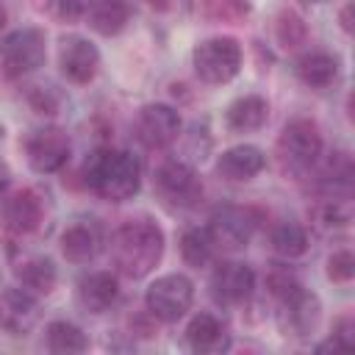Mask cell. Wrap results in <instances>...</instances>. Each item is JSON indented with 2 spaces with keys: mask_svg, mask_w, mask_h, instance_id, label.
<instances>
[{
  "mask_svg": "<svg viewBox=\"0 0 355 355\" xmlns=\"http://www.w3.org/2000/svg\"><path fill=\"white\" fill-rule=\"evenodd\" d=\"M164 244L166 239L158 222L147 216L128 219L111 236V261L119 275L139 280V277H147L158 266L164 255Z\"/></svg>",
  "mask_w": 355,
  "mask_h": 355,
  "instance_id": "cell-1",
  "label": "cell"
},
{
  "mask_svg": "<svg viewBox=\"0 0 355 355\" xmlns=\"http://www.w3.org/2000/svg\"><path fill=\"white\" fill-rule=\"evenodd\" d=\"M86 183L97 197L125 202L141 189V164L128 150H100L86 164Z\"/></svg>",
  "mask_w": 355,
  "mask_h": 355,
  "instance_id": "cell-2",
  "label": "cell"
},
{
  "mask_svg": "<svg viewBox=\"0 0 355 355\" xmlns=\"http://www.w3.org/2000/svg\"><path fill=\"white\" fill-rule=\"evenodd\" d=\"M241 61H244V53L233 36H211L194 44L191 50V67L197 78L211 86L230 83L239 75Z\"/></svg>",
  "mask_w": 355,
  "mask_h": 355,
  "instance_id": "cell-3",
  "label": "cell"
},
{
  "mask_svg": "<svg viewBox=\"0 0 355 355\" xmlns=\"http://www.w3.org/2000/svg\"><path fill=\"white\" fill-rule=\"evenodd\" d=\"M47 61V36L42 28H17L0 39V69L8 78L36 72Z\"/></svg>",
  "mask_w": 355,
  "mask_h": 355,
  "instance_id": "cell-4",
  "label": "cell"
},
{
  "mask_svg": "<svg viewBox=\"0 0 355 355\" xmlns=\"http://www.w3.org/2000/svg\"><path fill=\"white\" fill-rule=\"evenodd\" d=\"M191 302H194V283L180 272L155 277L144 291V308L164 324L183 319Z\"/></svg>",
  "mask_w": 355,
  "mask_h": 355,
  "instance_id": "cell-5",
  "label": "cell"
},
{
  "mask_svg": "<svg viewBox=\"0 0 355 355\" xmlns=\"http://www.w3.org/2000/svg\"><path fill=\"white\" fill-rule=\"evenodd\" d=\"M277 155L286 169L291 172H308L319 155H322V133L316 122L311 119H291L280 139H277Z\"/></svg>",
  "mask_w": 355,
  "mask_h": 355,
  "instance_id": "cell-6",
  "label": "cell"
},
{
  "mask_svg": "<svg viewBox=\"0 0 355 355\" xmlns=\"http://www.w3.org/2000/svg\"><path fill=\"white\" fill-rule=\"evenodd\" d=\"M255 211L252 208H241V205H222L211 214L205 230L214 241V250H225V252H239L250 244L252 233H255Z\"/></svg>",
  "mask_w": 355,
  "mask_h": 355,
  "instance_id": "cell-7",
  "label": "cell"
},
{
  "mask_svg": "<svg viewBox=\"0 0 355 355\" xmlns=\"http://www.w3.org/2000/svg\"><path fill=\"white\" fill-rule=\"evenodd\" d=\"M155 191L172 208H191L202 197V183L189 161L169 158L155 169Z\"/></svg>",
  "mask_w": 355,
  "mask_h": 355,
  "instance_id": "cell-8",
  "label": "cell"
},
{
  "mask_svg": "<svg viewBox=\"0 0 355 355\" xmlns=\"http://www.w3.org/2000/svg\"><path fill=\"white\" fill-rule=\"evenodd\" d=\"M69 153H72L69 136H67V130H61L55 125L39 128L25 139V158H28L31 169L39 175L61 172L69 161Z\"/></svg>",
  "mask_w": 355,
  "mask_h": 355,
  "instance_id": "cell-9",
  "label": "cell"
},
{
  "mask_svg": "<svg viewBox=\"0 0 355 355\" xmlns=\"http://www.w3.org/2000/svg\"><path fill=\"white\" fill-rule=\"evenodd\" d=\"M277 305H280L277 322H280V330L286 336L308 338V336L316 333V327L322 322V302H319V297L313 291H308L305 286H300L297 291H291Z\"/></svg>",
  "mask_w": 355,
  "mask_h": 355,
  "instance_id": "cell-10",
  "label": "cell"
},
{
  "mask_svg": "<svg viewBox=\"0 0 355 355\" xmlns=\"http://www.w3.org/2000/svg\"><path fill=\"white\" fill-rule=\"evenodd\" d=\"M211 297L219 305H239L255 291V269L244 261H219L211 272Z\"/></svg>",
  "mask_w": 355,
  "mask_h": 355,
  "instance_id": "cell-11",
  "label": "cell"
},
{
  "mask_svg": "<svg viewBox=\"0 0 355 355\" xmlns=\"http://www.w3.org/2000/svg\"><path fill=\"white\" fill-rule=\"evenodd\" d=\"M180 114L166 103H147L136 116V136L144 147L161 150L180 136Z\"/></svg>",
  "mask_w": 355,
  "mask_h": 355,
  "instance_id": "cell-12",
  "label": "cell"
},
{
  "mask_svg": "<svg viewBox=\"0 0 355 355\" xmlns=\"http://www.w3.org/2000/svg\"><path fill=\"white\" fill-rule=\"evenodd\" d=\"M58 67H61V75L69 83L83 86V83L94 80V75L100 69V50L86 36L69 33L58 44Z\"/></svg>",
  "mask_w": 355,
  "mask_h": 355,
  "instance_id": "cell-13",
  "label": "cell"
},
{
  "mask_svg": "<svg viewBox=\"0 0 355 355\" xmlns=\"http://www.w3.org/2000/svg\"><path fill=\"white\" fill-rule=\"evenodd\" d=\"M39 322V302L36 294L25 291L22 286H11L0 294V330L19 338L28 336Z\"/></svg>",
  "mask_w": 355,
  "mask_h": 355,
  "instance_id": "cell-14",
  "label": "cell"
},
{
  "mask_svg": "<svg viewBox=\"0 0 355 355\" xmlns=\"http://www.w3.org/2000/svg\"><path fill=\"white\" fill-rule=\"evenodd\" d=\"M42 214H44L42 197L33 189H19V191L8 194L0 205V219H3L6 230L17 233V236L33 233L42 225Z\"/></svg>",
  "mask_w": 355,
  "mask_h": 355,
  "instance_id": "cell-15",
  "label": "cell"
},
{
  "mask_svg": "<svg viewBox=\"0 0 355 355\" xmlns=\"http://www.w3.org/2000/svg\"><path fill=\"white\" fill-rule=\"evenodd\" d=\"M266 166V153L255 144H236L227 147L216 158V175L230 183H247L255 175H261Z\"/></svg>",
  "mask_w": 355,
  "mask_h": 355,
  "instance_id": "cell-16",
  "label": "cell"
},
{
  "mask_svg": "<svg viewBox=\"0 0 355 355\" xmlns=\"http://www.w3.org/2000/svg\"><path fill=\"white\" fill-rule=\"evenodd\" d=\"M75 297L86 313H105L119 300V277L114 272H89L78 280Z\"/></svg>",
  "mask_w": 355,
  "mask_h": 355,
  "instance_id": "cell-17",
  "label": "cell"
},
{
  "mask_svg": "<svg viewBox=\"0 0 355 355\" xmlns=\"http://www.w3.org/2000/svg\"><path fill=\"white\" fill-rule=\"evenodd\" d=\"M186 341L197 355H219L230 349V333L214 313H194L186 324Z\"/></svg>",
  "mask_w": 355,
  "mask_h": 355,
  "instance_id": "cell-18",
  "label": "cell"
},
{
  "mask_svg": "<svg viewBox=\"0 0 355 355\" xmlns=\"http://www.w3.org/2000/svg\"><path fill=\"white\" fill-rule=\"evenodd\" d=\"M58 244H61V255L69 263H89L100 252L103 236H100L97 225H92V222H75V225H69L61 233Z\"/></svg>",
  "mask_w": 355,
  "mask_h": 355,
  "instance_id": "cell-19",
  "label": "cell"
},
{
  "mask_svg": "<svg viewBox=\"0 0 355 355\" xmlns=\"http://www.w3.org/2000/svg\"><path fill=\"white\" fill-rule=\"evenodd\" d=\"M269 119V103L261 94H241L225 108V125L233 133L261 130Z\"/></svg>",
  "mask_w": 355,
  "mask_h": 355,
  "instance_id": "cell-20",
  "label": "cell"
},
{
  "mask_svg": "<svg viewBox=\"0 0 355 355\" xmlns=\"http://www.w3.org/2000/svg\"><path fill=\"white\" fill-rule=\"evenodd\" d=\"M297 78L311 89H327L338 78V58L324 50H308L294 61Z\"/></svg>",
  "mask_w": 355,
  "mask_h": 355,
  "instance_id": "cell-21",
  "label": "cell"
},
{
  "mask_svg": "<svg viewBox=\"0 0 355 355\" xmlns=\"http://www.w3.org/2000/svg\"><path fill=\"white\" fill-rule=\"evenodd\" d=\"M17 280L31 294H50L58 283V266L47 255H33L17 266Z\"/></svg>",
  "mask_w": 355,
  "mask_h": 355,
  "instance_id": "cell-22",
  "label": "cell"
},
{
  "mask_svg": "<svg viewBox=\"0 0 355 355\" xmlns=\"http://www.w3.org/2000/svg\"><path fill=\"white\" fill-rule=\"evenodd\" d=\"M89 28L100 36H116L125 31L128 19H130V6L125 0H94L89 14Z\"/></svg>",
  "mask_w": 355,
  "mask_h": 355,
  "instance_id": "cell-23",
  "label": "cell"
},
{
  "mask_svg": "<svg viewBox=\"0 0 355 355\" xmlns=\"http://www.w3.org/2000/svg\"><path fill=\"white\" fill-rule=\"evenodd\" d=\"M44 341H47V349L55 355H78V352L89 349V336L67 319L50 322L44 330Z\"/></svg>",
  "mask_w": 355,
  "mask_h": 355,
  "instance_id": "cell-24",
  "label": "cell"
},
{
  "mask_svg": "<svg viewBox=\"0 0 355 355\" xmlns=\"http://www.w3.org/2000/svg\"><path fill=\"white\" fill-rule=\"evenodd\" d=\"M269 241H272V250L280 258H286V261L300 258V255L308 252V230L300 222H280V225H275Z\"/></svg>",
  "mask_w": 355,
  "mask_h": 355,
  "instance_id": "cell-25",
  "label": "cell"
},
{
  "mask_svg": "<svg viewBox=\"0 0 355 355\" xmlns=\"http://www.w3.org/2000/svg\"><path fill=\"white\" fill-rule=\"evenodd\" d=\"M180 258L186 261V266H208L214 258V241L208 236L205 227H189L180 236Z\"/></svg>",
  "mask_w": 355,
  "mask_h": 355,
  "instance_id": "cell-26",
  "label": "cell"
},
{
  "mask_svg": "<svg viewBox=\"0 0 355 355\" xmlns=\"http://www.w3.org/2000/svg\"><path fill=\"white\" fill-rule=\"evenodd\" d=\"M352 161L347 153H333L324 164V172H322V183L324 189L333 194V197H349L352 191Z\"/></svg>",
  "mask_w": 355,
  "mask_h": 355,
  "instance_id": "cell-27",
  "label": "cell"
},
{
  "mask_svg": "<svg viewBox=\"0 0 355 355\" xmlns=\"http://www.w3.org/2000/svg\"><path fill=\"white\" fill-rule=\"evenodd\" d=\"M275 39H277V44L286 47V50H294V47L305 44V39H308V25H305V19H302L297 11L283 8V11L277 14V19H275Z\"/></svg>",
  "mask_w": 355,
  "mask_h": 355,
  "instance_id": "cell-28",
  "label": "cell"
},
{
  "mask_svg": "<svg viewBox=\"0 0 355 355\" xmlns=\"http://www.w3.org/2000/svg\"><path fill=\"white\" fill-rule=\"evenodd\" d=\"M352 347H355V319L347 313V316H338L333 322V333L322 344H316L313 349L316 352H347Z\"/></svg>",
  "mask_w": 355,
  "mask_h": 355,
  "instance_id": "cell-29",
  "label": "cell"
},
{
  "mask_svg": "<svg viewBox=\"0 0 355 355\" xmlns=\"http://www.w3.org/2000/svg\"><path fill=\"white\" fill-rule=\"evenodd\" d=\"M349 219H352V208L341 197H330L316 208V225L324 230H341L349 225Z\"/></svg>",
  "mask_w": 355,
  "mask_h": 355,
  "instance_id": "cell-30",
  "label": "cell"
},
{
  "mask_svg": "<svg viewBox=\"0 0 355 355\" xmlns=\"http://www.w3.org/2000/svg\"><path fill=\"white\" fill-rule=\"evenodd\" d=\"M302 283H300V277L288 269V266H283V263H272L269 266V272H266V291L280 302V300H286L291 291H297Z\"/></svg>",
  "mask_w": 355,
  "mask_h": 355,
  "instance_id": "cell-31",
  "label": "cell"
},
{
  "mask_svg": "<svg viewBox=\"0 0 355 355\" xmlns=\"http://www.w3.org/2000/svg\"><path fill=\"white\" fill-rule=\"evenodd\" d=\"M324 272H327V280H330V283H341V286L349 283V280L355 277V255H352L349 250H336V252H330Z\"/></svg>",
  "mask_w": 355,
  "mask_h": 355,
  "instance_id": "cell-32",
  "label": "cell"
},
{
  "mask_svg": "<svg viewBox=\"0 0 355 355\" xmlns=\"http://www.w3.org/2000/svg\"><path fill=\"white\" fill-rule=\"evenodd\" d=\"M28 103L36 114H55L58 111V94L53 92V86H36L28 94Z\"/></svg>",
  "mask_w": 355,
  "mask_h": 355,
  "instance_id": "cell-33",
  "label": "cell"
},
{
  "mask_svg": "<svg viewBox=\"0 0 355 355\" xmlns=\"http://www.w3.org/2000/svg\"><path fill=\"white\" fill-rule=\"evenodd\" d=\"M94 0H55V17L61 22H80L86 19Z\"/></svg>",
  "mask_w": 355,
  "mask_h": 355,
  "instance_id": "cell-34",
  "label": "cell"
},
{
  "mask_svg": "<svg viewBox=\"0 0 355 355\" xmlns=\"http://www.w3.org/2000/svg\"><path fill=\"white\" fill-rule=\"evenodd\" d=\"M250 0H219V14L227 19H241L250 14Z\"/></svg>",
  "mask_w": 355,
  "mask_h": 355,
  "instance_id": "cell-35",
  "label": "cell"
},
{
  "mask_svg": "<svg viewBox=\"0 0 355 355\" xmlns=\"http://www.w3.org/2000/svg\"><path fill=\"white\" fill-rule=\"evenodd\" d=\"M352 3H344L341 11H338V22H341V31L344 33H352Z\"/></svg>",
  "mask_w": 355,
  "mask_h": 355,
  "instance_id": "cell-36",
  "label": "cell"
},
{
  "mask_svg": "<svg viewBox=\"0 0 355 355\" xmlns=\"http://www.w3.org/2000/svg\"><path fill=\"white\" fill-rule=\"evenodd\" d=\"M8 183H11V166L0 158V194L8 189Z\"/></svg>",
  "mask_w": 355,
  "mask_h": 355,
  "instance_id": "cell-37",
  "label": "cell"
},
{
  "mask_svg": "<svg viewBox=\"0 0 355 355\" xmlns=\"http://www.w3.org/2000/svg\"><path fill=\"white\" fill-rule=\"evenodd\" d=\"M6 22H8V11H6V6L0 3V31L6 28Z\"/></svg>",
  "mask_w": 355,
  "mask_h": 355,
  "instance_id": "cell-38",
  "label": "cell"
},
{
  "mask_svg": "<svg viewBox=\"0 0 355 355\" xmlns=\"http://www.w3.org/2000/svg\"><path fill=\"white\" fill-rule=\"evenodd\" d=\"M305 6H316V3H324V0H302Z\"/></svg>",
  "mask_w": 355,
  "mask_h": 355,
  "instance_id": "cell-39",
  "label": "cell"
},
{
  "mask_svg": "<svg viewBox=\"0 0 355 355\" xmlns=\"http://www.w3.org/2000/svg\"><path fill=\"white\" fill-rule=\"evenodd\" d=\"M0 139H3V125H0Z\"/></svg>",
  "mask_w": 355,
  "mask_h": 355,
  "instance_id": "cell-40",
  "label": "cell"
}]
</instances>
